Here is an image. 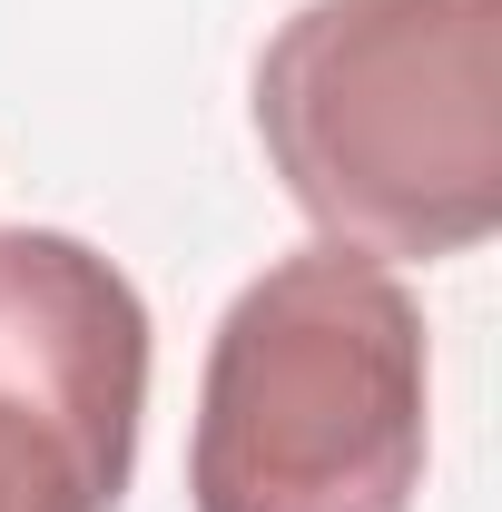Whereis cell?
Listing matches in <instances>:
<instances>
[{
	"label": "cell",
	"mask_w": 502,
	"mask_h": 512,
	"mask_svg": "<svg viewBox=\"0 0 502 512\" xmlns=\"http://www.w3.org/2000/svg\"><path fill=\"white\" fill-rule=\"evenodd\" d=\"M148 414V306L89 237L0 227V512H119Z\"/></svg>",
	"instance_id": "cell-3"
},
{
	"label": "cell",
	"mask_w": 502,
	"mask_h": 512,
	"mask_svg": "<svg viewBox=\"0 0 502 512\" xmlns=\"http://www.w3.org/2000/svg\"><path fill=\"white\" fill-rule=\"evenodd\" d=\"M256 138L325 247L473 256L502 227V0H306L256 60Z\"/></svg>",
	"instance_id": "cell-1"
},
{
	"label": "cell",
	"mask_w": 502,
	"mask_h": 512,
	"mask_svg": "<svg viewBox=\"0 0 502 512\" xmlns=\"http://www.w3.org/2000/svg\"><path fill=\"white\" fill-rule=\"evenodd\" d=\"M434 453V345L404 276L296 247L217 316L197 375V512H414Z\"/></svg>",
	"instance_id": "cell-2"
}]
</instances>
